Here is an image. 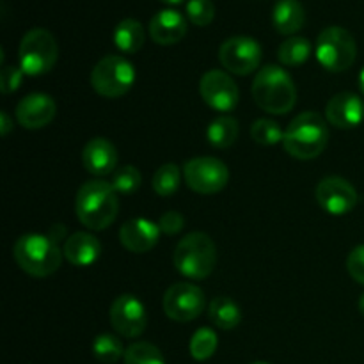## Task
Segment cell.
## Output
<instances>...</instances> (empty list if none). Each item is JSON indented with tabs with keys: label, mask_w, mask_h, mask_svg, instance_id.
I'll return each instance as SVG.
<instances>
[{
	"label": "cell",
	"mask_w": 364,
	"mask_h": 364,
	"mask_svg": "<svg viewBox=\"0 0 364 364\" xmlns=\"http://www.w3.org/2000/svg\"><path fill=\"white\" fill-rule=\"evenodd\" d=\"M119 201L117 192L103 180L85 181L75 198V212L85 228L95 231L107 230L116 220Z\"/></svg>",
	"instance_id": "1"
},
{
	"label": "cell",
	"mask_w": 364,
	"mask_h": 364,
	"mask_svg": "<svg viewBox=\"0 0 364 364\" xmlns=\"http://www.w3.org/2000/svg\"><path fill=\"white\" fill-rule=\"evenodd\" d=\"M251 91L256 105L276 116L290 112L297 102L294 80L283 68L276 64H269L256 73Z\"/></svg>",
	"instance_id": "2"
},
{
	"label": "cell",
	"mask_w": 364,
	"mask_h": 364,
	"mask_svg": "<svg viewBox=\"0 0 364 364\" xmlns=\"http://www.w3.org/2000/svg\"><path fill=\"white\" fill-rule=\"evenodd\" d=\"M327 142H329L327 123L316 112L299 114L284 130V149L288 155L299 160L316 159L327 148Z\"/></svg>",
	"instance_id": "3"
},
{
	"label": "cell",
	"mask_w": 364,
	"mask_h": 364,
	"mask_svg": "<svg viewBox=\"0 0 364 364\" xmlns=\"http://www.w3.org/2000/svg\"><path fill=\"white\" fill-rule=\"evenodd\" d=\"M13 255L18 267L28 276L46 277L59 270L64 252L46 235L28 233L18 238Z\"/></svg>",
	"instance_id": "4"
},
{
	"label": "cell",
	"mask_w": 364,
	"mask_h": 364,
	"mask_svg": "<svg viewBox=\"0 0 364 364\" xmlns=\"http://www.w3.org/2000/svg\"><path fill=\"white\" fill-rule=\"evenodd\" d=\"M217 249L212 238L201 231L185 235L174 249V267L188 279H205L213 272Z\"/></svg>",
	"instance_id": "5"
},
{
	"label": "cell",
	"mask_w": 364,
	"mask_h": 364,
	"mask_svg": "<svg viewBox=\"0 0 364 364\" xmlns=\"http://www.w3.org/2000/svg\"><path fill=\"white\" fill-rule=\"evenodd\" d=\"M315 53L322 68L333 73H340V71H347L355 63L358 45H355L354 36L347 28L334 25L320 32Z\"/></svg>",
	"instance_id": "6"
},
{
	"label": "cell",
	"mask_w": 364,
	"mask_h": 364,
	"mask_svg": "<svg viewBox=\"0 0 364 364\" xmlns=\"http://www.w3.org/2000/svg\"><path fill=\"white\" fill-rule=\"evenodd\" d=\"M59 46L52 32L46 28H32L23 36L18 50V60L25 75L39 77L55 66Z\"/></svg>",
	"instance_id": "7"
},
{
	"label": "cell",
	"mask_w": 364,
	"mask_h": 364,
	"mask_svg": "<svg viewBox=\"0 0 364 364\" xmlns=\"http://www.w3.org/2000/svg\"><path fill=\"white\" fill-rule=\"evenodd\" d=\"M135 82V68L121 55H107L91 71V85L103 98H121Z\"/></svg>",
	"instance_id": "8"
},
{
	"label": "cell",
	"mask_w": 364,
	"mask_h": 364,
	"mask_svg": "<svg viewBox=\"0 0 364 364\" xmlns=\"http://www.w3.org/2000/svg\"><path fill=\"white\" fill-rule=\"evenodd\" d=\"M183 174L188 188L205 196L217 194L230 181L228 166L213 156H198L188 160L183 167Z\"/></svg>",
	"instance_id": "9"
},
{
	"label": "cell",
	"mask_w": 364,
	"mask_h": 364,
	"mask_svg": "<svg viewBox=\"0 0 364 364\" xmlns=\"http://www.w3.org/2000/svg\"><path fill=\"white\" fill-rule=\"evenodd\" d=\"M219 60L230 73L245 77L262 63V46L249 36H233L220 45Z\"/></svg>",
	"instance_id": "10"
},
{
	"label": "cell",
	"mask_w": 364,
	"mask_h": 364,
	"mask_svg": "<svg viewBox=\"0 0 364 364\" xmlns=\"http://www.w3.org/2000/svg\"><path fill=\"white\" fill-rule=\"evenodd\" d=\"M164 311L174 322H191L205 309V294L191 283H176L164 295Z\"/></svg>",
	"instance_id": "11"
},
{
	"label": "cell",
	"mask_w": 364,
	"mask_h": 364,
	"mask_svg": "<svg viewBox=\"0 0 364 364\" xmlns=\"http://www.w3.org/2000/svg\"><path fill=\"white\" fill-rule=\"evenodd\" d=\"M199 92L206 105L217 112H231L240 100L238 85L226 71L220 70H210L203 75Z\"/></svg>",
	"instance_id": "12"
},
{
	"label": "cell",
	"mask_w": 364,
	"mask_h": 364,
	"mask_svg": "<svg viewBox=\"0 0 364 364\" xmlns=\"http://www.w3.org/2000/svg\"><path fill=\"white\" fill-rule=\"evenodd\" d=\"M110 326L123 338H139L146 329V308L135 295H119L110 306Z\"/></svg>",
	"instance_id": "13"
},
{
	"label": "cell",
	"mask_w": 364,
	"mask_h": 364,
	"mask_svg": "<svg viewBox=\"0 0 364 364\" xmlns=\"http://www.w3.org/2000/svg\"><path fill=\"white\" fill-rule=\"evenodd\" d=\"M316 201L331 215H345L358 205V191L341 176H326L316 185Z\"/></svg>",
	"instance_id": "14"
},
{
	"label": "cell",
	"mask_w": 364,
	"mask_h": 364,
	"mask_svg": "<svg viewBox=\"0 0 364 364\" xmlns=\"http://www.w3.org/2000/svg\"><path fill=\"white\" fill-rule=\"evenodd\" d=\"M57 105L52 96L45 92H32L21 98L16 105V119L27 130H39L55 117Z\"/></svg>",
	"instance_id": "15"
},
{
	"label": "cell",
	"mask_w": 364,
	"mask_h": 364,
	"mask_svg": "<svg viewBox=\"0 0 364 364\" xmlns=\"http://www.w3.org/2000/svg\"><path fill=\"white\" fill-rule=\"evenodd\" d=\"M326 116L333 127L341 130L358 128L364 121V102L355 92H338L327 102Z\"/></svg>",
	"instance_id": "16"
},
{
	"label": "cell",
	"mask_w": 364,
	"mask_h": 364,
	"mask_svg": "<svg viewBox=\"0 0 364 364\" xmlns=\"http://www.w3.org/2000/svg\"><path fill=\"white\" fill-rule=\"evenodd\" d=\"M159 224L151 223L149 219H141V217L127 220L119 230V240L123 247L130 252H135V255L151 251L159 242Z\"/></svg>",
	"instance_id": "17"
},
{
	"label": "cell",
	"mask_w": 364,
	"mask_h": 364,
	"mask_svg": "<svg viewBox=\"0 0 364 364\" xmlns=\"http://www.w3.org/2000/svg\"><path fill=\"white\" fill-rule=\"evenodd\" d=\"M82 164L87 173L95 176H107L116 173L117 166V149L109 139L95 137L85 144L82 151Z\"/></svg>",
	"instance_id": "18"
},
{
	"label": "cell",
	"mask_w": 364,
	"mask_h": 364,
	"mask_svg": "<svg viewBox=\"0 0 364 364\" xmlns=\"http://www.w3.org/2000/svg\"><path fill=\"white\" fill-rule=\"evenodd\" d=\"M187 34V20L174 9H162L149 21V36L156 45H176Z\"/></svg>",
	"instance_id": "19"
},
{
	"label": "cell",
	"mask_w": 364,
	"mask_h": 364,
	"mask_svg": "<svg viewBox=\"0 0 364 364\" xmlns=\"http://www.w3.org/2000/svg\"><path fill=\"white\" fill-rule=\"evenodd\" d=\"M64 258L75 267H89L102 255V244L98 238L85 231L71 235L64 244Z\"/></svg>",
	"instance_id": "20"
},
{
	"label": "cell",
	"mask_w": 364,
	"mask_h": 364,
	"mask_svg": "<svg viewBox=\"0 0 364 364\" xmlns=\"http://www.w3.org/2000/svg\"><path fill=\"white\" fill-rule=\"evenodd\" d=\"M306 11L299 0H279L272 11V25L279 34L294 36L304 27Z\"/></svg>",
	"instance_id": "21"
},
{
	"label": "cell",
	"mask_w": 364,
	"mask_h": 364,
	"mask_svg": "<svg viewBox=\"0 0 364 364\" xmlns=\"http://www.w3.org/2000/svg\"><path fill=\"white\" fill-rule=\"evenodd\" d=\"M144 27L135 18H124L114 28V43L123 53H137L144 46Z\"/></svg>",
	"instance_id": "22"
},
{
	"label": "cell",
	"mask_w": 364,
	"mask_h": 364,
	"mask_svg": "<svg viewBox=\"0 0 364 364\" xmlns=\"http://www.w3.org/2000/svg\"><path fill=\"white\" fill-rule=\"evenodd\" d=\"M238 121L231 116H219L208 124V130H206V139H208L210 144L213 148L226 149L230 146L235 144L238 137Z\"/></svg>",
	"instance_id": "23"
},
{
	"label": "cell",
	"mask_w": 364,
	"mask_h": 364,
	"mask_svg": "<svg viewBox=\"0 0 364 364\" xmlns=\"http://www.w3.org/2000/svg\"><path fill=\"white\" fill-rule=\"evenodd\" d=\"M210 320L213 322V326H217L219 329L231 331L240 323L242 320V311L238 308L237 302L230 297H217L213 299L212 304H210Z\"/></svg>",
	"instance_id": "24"
},
{
	"label": "cell",
	"mask_w": 364,
	"mask_h": 364,
	"mask_svg": "<svg viewBox=\"0 0 364 364\" xmlns=\"http://www.w3.org/2000/svg\"><path fill=\"white\" fill-rule=\"evenodd\" d=\"M311 43L302 36H291L287 41L281 43L277 50V57L284 66H301L311 55Z\"/></svg>",
	"instance_id": "25"
},
{
	"label": "cell",
	"mask_w": 364,
	"mask_h": 364,
	"mask_svg": "<svg viewBox=\"0 0 364 364\" xmlns=\"http://www.w3.org/2000/svg\"><path fill=\"white\" fill-rule=\"evenodd\" d=\"M181 171L176 164H164L153 174V191L162 198H169L180 188Z\"/></svg>",
	"instance_id": "26"
},
{
	"label": "cell",
	"mask_w": 364,
	"mask_h": 364,
	"mask_svg": "<svg viewBox=\"0 0 364 364\" xmlns=\"http://www.w3.org/2000/svg\"><path fill=\"white\" fill-rule=\"evenodd\" d=\"M124 352L127 350H124L123 343L114 334H100L92 343V354L103 364L117 363L121 358H124Z\"/></svg>",
	"instance_id": "27"
},
{
	"label": "cell",
	"mask_w": 364,
	"mask_h": 364,
	"mask_svg": "<svg viewBox=\"0 0 364 364\" xmlns=\"http://www.w3.org/2000/svg\"><path fill=\"white\" fill-rule=\"evenodd\" d=\"M217 334L208 327H203L194 333L191 338V355L196 361H208L217 350Z\"/></svg>",
	"instance_id": "28"
},
{
	"label": "cell",
	"mask_w": 364,
	"mask_h": 364,
	"mask_svg": "<svg viewBox=\"0 0 364 364\" xmlns=\"http://www.w3.org/2000/svg\"><path fill=\"white\" fill-rule=\"evenodd\" d=\"M123 361L124 364H166L160 348L151 343H146V341L130 345L124 352Z\"/></svg>",
	"instance_id": "29"
},
{
	"label": "cell",
	"mask_w": 364,
	"mask_h": 364,
	"mask_svg": "<svg viewBox=\"0 0 364 364\" xmlns=\"http://www.w3.org/2000/svg\"><path fill=\"white\" fill-rule=\"evenodd\" d=\"M252 141L262 146H274L277 142H283L284 132L279 123L272 119H256L251 127Z\"/></svg>",
	"instance_id": "30"
},
{
	"label": "cell",
	"mask_w": 364,
	"mask_h": 364,
	"mask_svg": "<svg viewBox=\"0 0 364 364\" xmlns=\"http://www.w3.org/2000/svg\"><path fill=\"white\" fill-rule=\"evenodd\" d=\"M141 181H142V176L141 173H139L137 167L124 166V167H119V169H116L110 185H112L114 191H116L117 194L127 196V194H134V192L141 187Z\"/></svg>",
	"instance_id": "31"
},
{
	"label": "cell",
	"mask_w": 364,
	"mask_h": 364,
	"mask_svg": "<svg viewBox=\"0 0 364 364\" xmlns=\"http://www.w3.org/2000/svg\"><path fill=\"white\" fill-rule=\"evenodd\" d=\"M185 14H187V20H191L194 25L206 27L215 18V6L212 0H188Z\"/></svg>",
	"instance_id": "32"
},
{
	"label": "cell",
	"mask_w": 364,
	"mask_h": 364,
	"mask_svg": "<svg viewBox=\"0 0 364 364\" xmlns=\"http://www.w3.org/2000/svg\"><path fill=\"white\" fill-rule=\"evenodd\" d=\"M23 75L25 73L21 71V68L4 66L2 73H0V89H2L4 95L16 91L20 87L21 80H23Z\"/></svg>",
	"instance_id": "33"
},
{
	"label": "cell",
	"mask_w": 364,
	"mask_h": 364,
	"mask_svg": "<svg viewBox=\"0 0 364 364\" xmlns=\"http://www.w3.org/2000/svg\"><path fill=\"white\" fill-rule=\"evenodd\" d=\"M347 269L352 279L358 281L359 284L364 287V244L352 249V252L347 258Z\"/></svg>",
	"instance_id": "34"
},
{
	"label": "cell",
	"mask_w": 364,
	"mask_h": 364,
	"mask_svg": "<svg viewBox=\"0 0 364 364\" xmlns=\"http://www.w3.org/2000/svg\"><path fill=\"white\" fill-rule=\"evenodd\" d=\"M185 226V217L181 215L176 210H169V212L164 213L159 219V228L162 233L166 235H176L183 230Z\"/></svg>",
	"instance_id": "35"
},
{
	"label": "cell",
	"mask_w": 364,
	"mask_h": 364,
	"mask_svg": "<svg viewBox=\"0 0 364 364\" xmlns=\"http://www.w3.org/2000/svg\"><path fill=\"white\" fill-rule=\"evenodd\" d=\"M46 237H48L50 240L55 242V244H59L60 240L66 238V226H64V224H53L48 230V233H46Z\"/></svg>",
	"instance_id": "36"
},
{
	"label": "cell",
	"mask_w": 364,
	"mask_h": 364,
	"mask_svg": "<svg viewBox=\"0 0 364 364\" xmlns=\"http://www.w3.org/2000/svg\"><path fill=\"white\" fill-rule=\"evenodd\" d=\"M0 121H2V124H0V132H2V135L6 137V135H9L11 128H13V124H11V119H9V116H7L6 110H2V112H0Z\"/></svg>",
	"instance_id": "37"
},
{
	"label": "cell",
	"mask_w": 364,
	"mask_h": 364,
	"mask_svg": "<svg viewBox=\"0 0 364 364\" xmlns=\"http://www.w3.org/2000/svg\"><path fill=\"white\" fill-rule=\"evenodd\" d=\"M358 308H359V313L364 316V294L359 297V302H358Z\"/></svg>",
	"instance_id": "38"
},
{
	"label": "cell",
	"mask_w": 364,
	"mask_h": 364,
	"mask_svg": "<svg viewBox=\"0 0 364 364\" xmlns=\"http://www.w3.org/2000/svg\"><path fill=\"white\" fill-rule=\"evenodd\" d=\"M359 87H361V91L364 95V68L361 70V73H359Z\"/></svg>",
	"instance_id": "39"
},
{
	"label": "cell",
	"mask_w": 364,
	"mask_h": 364,
	"mask_svg": "<svg viewBox=\"0 0 364 364\" xmlns=\"http://www.w3.org/2000/svg\"><path fill=\"white\" fill-rule=\"evenodd\" d=\"M160 2L167 4V6H178V4H181L183 0H160Z\"/></svg>",
	"instance_id": "40"
},
{
	"label": "cell",
	"mask_w": 364,
	"mask_h": 364,
	"mask_svg": "<svg viewBox=\"0 0 364 364\" xmlns=\"http://www.w3.org/2000/svg\"><path fill=\"white\" fill-rule=\"evenodd\" d=\"M251 364H269V363H265V361H256V363H251Z\"/></svg>",
	"instance_id": "41"
}]
</instances>
